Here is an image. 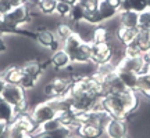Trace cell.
<instances>
[{
	"instance_id": "5",
	"label": "cell",
	"mask_w": 150,
	"mask_h": 138,
	"mask_svg": "<svg viewBox=\"0 0 150 138\" xmlns=\"http://www.w3.org/2000/svg\"><path fill=\"white\" fill-rule=\"evenodd\" d=\"M1 17L6 20L7 24H10L11 26L21 28L24 24H27V22L31 21V18H32V11L22 3V4L17 6L14 8H11L10 11H7L4 15H1Z\"/></svg>"
},
{
	"instance_id": "32",
	"label": "cell",
	"mask_w": 150,
	"mask_h": 138,
	"mask_svg": "<svg viewBox=\"0 0 150 138\" xmlns=\"http://www.w3.org/2000/svg\"><path fill=\"white\" fill-rule=\"evenodd\" d=\"M78 3H79L85 10H95V8L99 7L100 0H78Z\"/></svg>"
},
{
	"instance_id": "1",
	"label": "cell",
	"mask_w": 150,
	"mask_h": 138,
	"mask_svg": "<svg viewBox=\"0 0 150 138\" xmlns=\"http://www.w3.org/2000/svg\"><path fill=\"white\" fill-rule=\"evenodd\" d=\"M139 106V94L135 90H125L120 94L106 93L100 98V108L102 109H104L111 117L122 119L127 122L138 111Z\"/></svg>"
},
{
	"instance_id": "3",
	"label": "cell",
	"mask_w": 150,
	"mask_h": 138,
	"mask_svg": "<svg viewBox=\"0 0 150 138\" xmlns=\"http://www.w3.org/2000/svg\"><path fill=\"white\" fill-rule=\"evenodd\" d=\"M71 82L65 76H56L43 86V95L46 100H57L68 94Z\"/></svg>"
},
{
	"instance_id": "41",
	"label": "cell",
	"mask_w": 150,
	"mask_h": 138,
	"mask_svg": "<svg viewBox=\"0 0 150 138\" xmlns=\"http://www.w3.org/2000/svg\"><path fill=\"white\" fill-rule=\"evenodd\" d=\"M146 3H147V8L150 10V0H146Z\"/></svg>"
},
{
	"instance_id": "21",
	"label": "cell",
	"mask_w": 150,
	"mask_h": 138,
	"mask_svg": "<svg viewBox=\"0 0 150 138\" xmlns=\"http://www.w3.org/2000/svg\"><path fill=\"white\" fill-rule=\"evenodd\" d=\"M97 10H99V13H100L102 18L104 20V22L110 21V20H114V18L120 14V13H118V10H115L114 7H111V6L108 4L106 0H100Z\"/></svg>"
},
{
	"instance_id": "10",
	"label": "cell",
	"mask_w": 150,
	"mask_h": 138,
	"mask_svg": "<svg viewBox=\"0 0 150 138\" xmlns=\"http://www.w3.org/2000/svg\"><path fill=\"white\" fill-rule=\"evenodd\" d=\"M76 135L81 138H103L104 137V128L97 126V124H91V123H81L74 130Z\"/></svg>"
},
{
	"instance_id": "28",
	"label": "cell",
	"mask_w": 150,
	"mask_h": 138,
	"mask_svg": "<svg viewBox=\"0 0 150 138\" xmlns=\"http://www.w3.org/2000/svg\"><path fill=\"white\" fill-rule=\"evenodd\" d=\"M71 8H72V4L67 3L64 0H59L57 1V6H56V11L54 14L60 18H68L71 13Z\"/></svg>"
},
{
	"instance_id": "31",
	"label": "cell",
	"mask_w": 150,
	"mask_h": 138,
	"mask_svg": "<svg viewBox=\"0 0 150 138\" xmlns=\"http://www.w3.org/2000/svg\"><path fill=\"white\" fill-rule=\"evenodd\" d=\"M38 83H39V80H38V79H35V77H31V76L25 75L20 86H21L22 89H24V90L28 93V91H31V90H33V89H36Z\"/></svg>"
},
{
	"instance_id": "11",
	"label": "cell",
	"mask_w": 150,
	"mask_h": 138,
	"mask_svg": "<svg viewBox=\"0 0 150 138\" xmlns=\"http://www.w3.org/2000/svg\"><path fill=\"white\" fill-rule=\"evenodd\" d=\"M10 124L17 128H20V130H24L27 133H32V134H36L38 130V124L33 122V119L31 117L29 113H18V115H16Z\"/></svg>"
},
{
	"instance_id": "2",
	"label": "cell",
	"mask_w": 150,
	"mask_h": 138,
	"mask_svg": "<svg viewBox=\"0 0 150 138\" xmlns=\"http://www.w3.org/2000/svg\"><path fill=\"white\" fill-rule=\"evenodd\" d=\"M59 113V108L56 105L53 100H45V101L39 102L29 111V115L33 119V122L38 124V127L43 124L45 122H49L57 116Z\"/></svg>"
},
{
	"instance_id": "42",
	"label": "cell",
	"mask_w": 150,
	"mask_h": 138,
	"mask_svg": "<svg viewBox=\"0 0 150 138\" xmlns=\"http://www.w3.org/2000/svg\"><path fill=\"white\" fill-rule=\"evenodd\" d=\"M124 138H129V137H124Z\"/></svg>"
},
{
	"instance_id": "44",
	"label": "cell",
	"mask_w": 150,
	"mask_h": 138,
	"mask_svg": "<svg viewBox=\"0 0 150 138\" xmlns=\"http://www.w3.org/2000/svg\"><path fill=\"white\" fill-rule=\"evenodd\" d=\"M0 1H1V0H0Z\"/></svg>"
},
{
	"instance_id": "9",
	"label": "cell",
	"mask_w": 150,
	"mask_h": 138,
	"mask_svg": "<svg viewBox=\"0 0 150 138\" xmlns=\"http://www.w3.org/2000/svg\"><path fill=\"white\" fill-rule=\"evenodd\" d=\"M50 64H52V69L53 70H56V72H64L65 69H68L72 65V59H71L70 54L61 47L50 55Z\"/></svg>"
},
{
	"instance_id": "12",
	"label": "cell",
	"mask_w": 150,
	"mask_h": 138,
	"mask_svg": "<svg viewBox=\"0 0 150 138\" xmlns=\"http://www.w3.org/2000/svg\"><path fill=\"white\" fill-rule=\"evenodd\" d=\"M0 73L3 75L6 83H10V84H21L22 79L25 76L21 65H10V66L4 68V70Z\"/></svg>"
},
{
	"instance_id": "22",
	"label": "cell",
	"mask_w": 150,
	"mask_h": 138,
	"mask_svg": "<svg viewBox=\"0 0 150 138\" xmlns=\"http://www.w3.org/2000/svg\"><path fill=\"white\" fill-rule=\"evenodd\" d=\"M74 32H75L74 26H72L71 24H67V22L59 24V25L56 26V29H54V35L57 37V40H60L61 43H64Z\"/></svg>"
},
{
	"instance_id": "7",
	"label": "cell",
	"mask_w": 150,
	"mask_h": 138,
	"mask_svg": "<svg viewBox=\"0 0 150 138\" xmlns=\"http://www.w3.org/2000/svg\"><path fill=\"white\" fill-rule=\"evenodd\" d=\"M146 64H147V59L145 55H139V57H128V55H124L121 61L118 62L115 66L117 69H122V70H129V72H134L136 75H140L145 72Z\"/></svg>"
},
{
	"instance_id": "35",
	"label": "cell",
	"mask_w": 150,
	"mask_h": 138,
	"mask_svg": "<svg viewBox=\"0 0 150 138\" xmlns=\"http://www.w3.org/2000/svg\"><path fill=\"white\" fill-rule=\"evenodd\" d=\"M106 1H107L111 7H114L115 10H118V13H120V8H121V4H122V0H106Z\"/></svg>"
},
{
	"instance_id": "26",
	"label": "cell",
	"mask_w": 150,
	"mask_h": 138,
	"mask_svg": "<svg viewBox=\"0 0 150 138\" xmlns=\"http://www.w3.org/2000/svg\"><path fill=\"white\" fill-rule=\"evenodd\" d=\"M83 22L89 24V25H92V26H99V25H103V24H104V20L102 18L99 10L95 8V10H86L85 11Z\"/></svg>"
},
{
	"instance_id": "19",
	"label": "cell",
	"mask_w": 150,
	"mask_h": 138,
	"mask_svg": "<svg viewBox=\"0 0 150 138\" xmlns=\"http://www.w3.org/2000/svg\"><path fill=\"white\" fill-rule=\"evenodd\" d=\"M134 42L140 48V51L146 54L150 48V29H138V35Z\"/></svg>"
},
{
	"instance_id": "34",
	"label": "cell",
	"mask_w": 150,
	"mask_h": 138,
	"mask_svg": "<svg viewBox=\"0 0 150 138\" xmlns=\"http://www.w3.org/2000/svg\"><path fill=\"white\" fill-rule=\"evenodd\" d=\"M7 51H8V44L3 39V35H0V54H4Z\"/></svg>"
},
{
	"instance_id": "18",
	"label": "cell",
	"mask_w": 150,
	"mask_h": 138,
	"mask_svg": "<svg viewBox=\"0 0 150 138\" xmlns=\"http://www.w3.org/2000/svg\"><path fill=\"white\" fill-rule=\"evenodd\" d=\"M83 42H85V40H83V39H82L76 32H74L64 43H63V48L70 54V57L72 58V55L76 53V50L81 47V44H82Z\"/></svg>"
},
{
	"instance_id": "20",
	"label": "cell",
	"mask_w": 150,
	"mask_h": 138,
	"mask_svg": "<svg viewBox=\"0 0 150 138\" xmlns=\"http://www.w3.org/2000/svg\"><path fill=\"white\" fill-rule=\"evenodd\" d=\"M14 116H16L14 108H13L8 102H6L4 100L1 98V95H0V122L10 124V123L13 122Z\"/></svg>"
},
{
	"instance_id": "8",
	"label": "cell",
	"mask_w": 150,
	"mask_h": 138,
	"mask_svg": "<svg viewBox=\"0 0 150 138\" xmlns=\"http://www.w3.org/2000/svg\"><path fill=\"white\" fill-rule=\"evenodd\" d=\"M104 135L107 138H124L128 137V123L122 119L112 117L104 127Z\"/></svg>"
},
{
	"instance_id": "13",
	"label": "cell",
	"mask_w": 150,
	"mask_h": 138,
	"mask_svg": "<svg viewBox=\"0 0 150 138\" xmlns=\"http://www.w3.org/2000/svg\"><path fill=\"white\" fill-rule=\"evenodd\" d=\"M24 73L31 76V77H35V79L40 80L42 75L45 73V70L42 68V64L39 59H29V61H25L24 64L21 65Z\"/></svg>"
},
{
	"instance_id": "23",
	"label": "cell",
	"mask_w": 150,
	"mask_h": 138,
	"mask_svg": "<svg viewBox=\"0 0 150 138\" xmlns=\"http://www.w3.org/2000/svg\"><path fill=\"white\" fill-rule=\"evenodd\" d=\"M57 1L59 0H38L36 11L40 15H52L56 11Z\"/></svg>"
},
{
	"instance_id": "33",
	"label": "cell",
	"mask_w": 150,
	"mask_h": 138,
	"mask_svg": "<svg viewBox=\"0 0 150 138\" xmlns=\"http://www.w3.org/2000/svg\"><path fill=\"white\" fill-rule=\"evenodd\" d=\"M8 135V124L0 122V138H7Z\"/></svg>"
},
{
	"instance_id": "16",
	"label": "cell",
	"mask_w": 150,
	"mask_h": 138,
	"mask_svg": "<svg viewBox=\"0 0 150 138\" xmlns=\"http://www.w3.org/2000/svg\"><path fill=\"white\" fill-rule=\"evenodd\" d=\"M117 69V66H115ZM117 75L120 80L122 82V84L128 89V90H135L138 87V77L139 75L134 73V72H129V70H122V69H117Z\"/></svg>"
},
{
	"instance_id": "27",
	"label": "cell",
	"mask_w": 150,
	"mask_h": 138,
	"mask_svg": "<svg viewBox=\"0 0 150 138\" xmlns=\"http://www.w3.org/2000/svg\"><path fill=\"white\" fill-rule=\"evenodd\" d=\"M60 127H63V126H61V123L59 122V119H57V117H54V119H52V120L45 122L43 124H40V126L38 127V130H36V134L53 133V131H56V130H59ZM36 134H35V135H36Z\"/></svg>"
},
{
	"instance_id": "36",
	"label": "cell",
	"mask_w": 150,
	"mask_h": 138,
	"mask_svg": "<svg viewBox=\"0 0 150 138\" xmlns=\"http://www.w3.org/2000/svg\"><path fill=\"white\" fill-rule=\"evenodd\" d=\"M6 80H4V77H3V75L0 73V94H1V91H3V89L6 87Z\"/></svg>"
},
{
	"instance_id": "25",
	"label": "cell",
	"mask_w": 150,
	"mask_h": 138,
	"mask_svg": "<svg viewBox=\"0 0 150 138\" xmlns=\"http://www.w3.org/2000/svg\"><path fill=\"white\" fill-rule=\"evenodd\" d=\"M85 11L86 10L79 4V3H75V4H72L70 17H68L72 26L78 25V24H81V22H83V18H85Z\"/></svg>"
},
{
	"instance_id": "17",
	"label": "cell",
	"mask_w": 150,
	"mask_h": 138,
	"mask_svg": "<svg viewBox=\"0 0 150 138\" xmlns=\"http://www.w3.org/2000/svg\"><path fill=\"white\" fill-rule=\"evenodd\" d=\"M120 25L125 28H132V29H138V18H139V13L136 11H121L120 14Z\"/></svg>"
},
{
	"instance_id": "4",
	"label": "cell",
	"mask_w": 150,
	"mask_h": 138,
	"mask_svg": "<svg viewBox=\"0 0 150 138\" xmlns=\"http://www.w3.org/2000/svg\"><path fill=\"white\" fill-rule=\"evenodd\" d=\"M114 59V47L111 44V40L108 43H92V54H91V61L93 64L99 66V65L110 64Z\"/></svg>"
},
{
	"instance_id": "15",
	"label": "cell",
	"mask_w": 150,
	"mask_h": 138,
	"mask_svg": "<svg viewBox=\"0 0 150 138\" xmlns=\"http://www.w3.org/2000/svg\"><path fill=\"white\" fill-rule=\"evenodd\" d=\"M138 35V29H132V28H125V26H118V29L114 32V37L118 42L127 46L135 40V37Z\"/></svg>"
},
{
	"instance_id": "43",
	"label": "cell",
	"mask_w": 150,
	"mask_h": 138,
	"mask_svg": "<svg viewBox=\"0 0 150 138\" xmlns=\"http://www.w3.org/2000/svg\"><path fill=\"white\" fill-rule=\"evenodd\" d=\"M122 1H125V0H122Z\"/></svg>"
},
{
	"instance_id": "39",
	"label": "cell",
	"mask_w": 150,
	"mask_h": 138,
	"mask_svg": "<svg viewBox=\"0 0 150 138\" xmlns=\"http://www.w3.org/2000/svg\"><path fill=\"white\" fill-rule=\"evenodd\" d=\"M67 3H70V4H75V3H78V0H64Z\"/></svg>"
},
{
	"instance_id": "38",
	"label": "cell",
	"mask_w": 150,
	"mask_h": 138,
	"mask_svg": "<svg viewBox=\"0 0 150 138\" xmlns=\"http://www.w3.org/2000/svg\"><path fill=\"white\" fill-rule=\"evenodd\" d=\"M145 57H146V59H147V61H150V48L147 50V53L145 54Z\"/></svg>"
},
{
	"instance_id": "24",
	"label": "cell",
	"mask_w": 150,
	"mask_h": 138,
	"mask_svg": "<svg viewBox=\"0 0 150 138\" xmlns=\"http://www.w3.org/2000/svg\"><path fill=\"white\" fill-rule=\"evenodd\" d=\"M136 91L140 93L142 95L150 98V73L149 72H143V73L139 75Z\"/></svg>"
},
{
	"instance_id": "37",
	"label": "cell",
	"mask_w": 150,
	"mask_h": 138,
	"mask_svg": "<svg viewBox=\"0 0 150 138\" xmlns=\"http://www.w3.org/2000/svg\"><path fill=\"white\" fill-rule=\"evenodd\" d=\"M35 138H50V135H49V134L40 133V134H36V135H35Z\"/></svg>"
},
{
	"instance_id": "30",
	"label": "cell",
	"mask_w": 150,
	"mask_h": 138,
	"mask_svg": "<svg viewBox=\"0 0 150 138\" xmlns=\"http://www.w3.org/2000/svg\"><path fill=\"white\" fill-rule=\"evenodd\" d=\"M138 29H150V10L149 8L139 13Z\"/></svg>"
},
{
	"instance_id": "14",
	"label": "cell",
	"mask_w": 150,
	"mask_h": 138,
	"mask_svg": "<svg viewBox=\"0 0 150 138\" xmlns=\"http://www.w3.org/2000/svg\"><path fill=\"white\" fill-rule=\"evenodd\" d=\"M114 35L112 32H110L106 25H99V26L93 28V32H92V43H96V44H100V43H108L111 40Z\"/></svg>"
},
{
	"instance_id": "40",
	"label": "cell",
	"mask_w": 150,
	"mask_h": 138,
	"mask_svg": "<svg viewBox=\"0 0 150 138\" xmlns=\"http://www.w3.org/2000/svg\"><path fill=\"white\" fill-rule=\"evenodd\" d=\"M68 138H81V137H79V135H76V134H75V133H72V134H71V135H70V137H68Z\"/></svg>"
},
{
	"instance_id": "29",
	"label": "cell",
	"mask_w": 150,
	"mask_h": 138,
	"mask_svg": "<svg viewBox=\"0 0 150 138\" xmlns=\"http://www.w3.org/2000/svg\"><path fill=\"white\" fill-rule=\"evenodd\" d=\"M7 138H35V134L27 133L24 130H20V128L8 124V135H7Z\"/></svg>"
},
{
	"instance_id": "6",
	"label": "cell",
	"mask_w": 150,
	"mask_h": 138,
	"mask_svg": "<svg viewBox=\"0 0 150 138\" xmlns=\"http://www.w3.org/2000/svg\"><path fill=\"white\" fill-rule=\"evenodd\" d=\"M35 40L36 43L43 48H47L52 53L57 51L59 48H61L60 40H57V37L54 35L53 31H50L49 28L45 26H39L38 31L35 32Z\"/></svg>"
}]
</instances>
